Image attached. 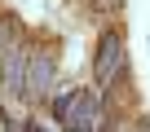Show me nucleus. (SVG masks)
<instances>
[{"label": "nucleus", "mask_w": 150, "mask_h": 132, "mask_svg": "<svg viewBox=\"0 0 150 132\" xmlns=\"http://www.w3.org/2000/svg\"><path fill=\"white\" fill-rule=\"evenodd\" d=\"M119 57H124L119 35H106L102 40V53H97V79L102 84H110V71H119Z\"/></svg>", "instance_id": "obj_1"}, {"label": "nucleus", "mask_w": 150, "mask_h": 132, "mask_svg": "<svg viewBox=\"0 0 150 132\" xmlns=\"http://www.w3.org/2000/svg\"><path fill=\"white\" fill-rule=\"evenodd\" d=\"M66 123H71L75 132H93V106H88V101H71Z\"/></svg>", "instance_id": "obj_2"}]
</instances>
